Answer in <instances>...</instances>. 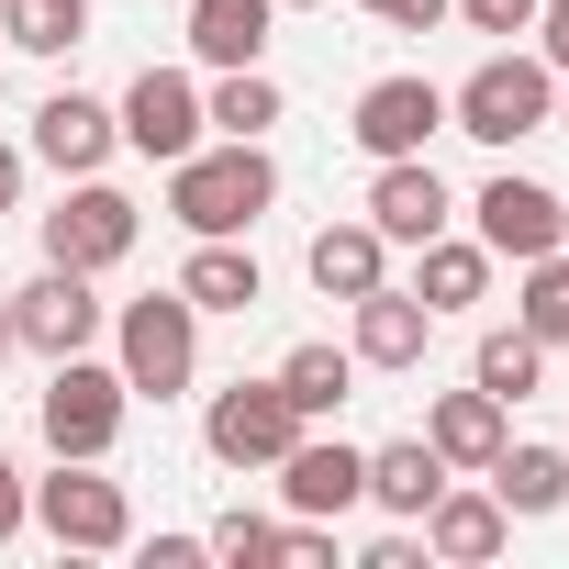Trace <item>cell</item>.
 Wrapping results in <instances>:
<instances>
[{"instance_id":"cell-19","label":"cell","mask_w":569,"mask_h":569,"mask_svg":"<svg viewBox=\"0 0 569 569\" xmlns=\"http://www.w3.org/2000/svg\"><path fill=\"white\" fill-rule=\"evenodd\" d=\"M268 23H279V0H190V57L201 68H257Z\"/></svg>"},{"instance_id":"cell-29","label":"cell","mask_w":569,"mask_h":569,"mask_svg":"<svg viewBox=\"0 0 569 569\" xmlns=\"http://www.w3.org/2000/svg\"><path fill=\"white\" fill-rule=\"evenodd\" d=\"M201 547H212V558H234V569H268V558H279V525H268V513H223Z\"/></svg>"},{"instance_id":"cell-2","label":"cell","mask_w":569,"mask_h":569,"mask_svg":"<svg viewBox=\"0 0 569 569\" xmlns=\"http://www.w3.org/2000/svg\"><path fill=\"white\" fill-rule=\"evenodd\" d=\"M547 112H558L547 57H480L447 90V134H469V146H525V134H547Z\"/></svg>"},{"instance_id":"cell-33","label":"cell","mask_w":569,"mask_h":569,"mask_svg":"<svg viewBox=\"0 0 569 569\" xmlns=\"http://www.w3.org/2000/svg\"><path fill=\"white\" fill-rule=\"evenodd\" d=\"M23 513H34V491H23V469H12V458H0V547L23 536Z\"/></svg>"},{"instance_id":"cell-6","label":"cell","mask_w":569,"mask_h":569,"mask_svg":"<svg viewBox=\"0 0 569 569\" xmlns=\"http://www.w3.org/2000/svg\"><path fill=\"white\" fill-rule=\"evenodd\" d=\"M134 234H146V212H134L112 179H79V190L46 212V268H90V279H101V268L134 257Z\"/></svg>"},{"instance_id":"cell-18","label":"cell","mask_w":569,"mask_h":569,"mask_svg":"<svg viewBox=\"0 0 569 569\" xmlns=\"http://www.w3.org/2000/svg\"><path fill=\"white\" fill-rule=\"evenodd\" d=\"M179 291H190V313H257L268 279H257V257H246L234 234H201L190 268H179Z\"/></svg>"},{"instance_id":"cell-37","label":"cell","mask_w":569,"mask_h":569,"mask_svg":"<svg viewBox=\"0 0 569 569\" xmlns=\"http://www.w3.org/2000/svg\"><path fill=\"white\" fill-rule=\"evenodd\" d=\"M0 358H12V302H0Z\"/></svg>"},{"instance_id":"cell-32","label":"cell","mask_w":569,"mask_h":569,"mask_svg":"<svg viewBox=\"0 0 569 569\" xmlns=\"http://www.w3.org/2000/svg\"><path fill=\"white\" fill-rule=\"evenodd\" d=\"M536 57L569 79V0H536Z\"/></svg>"},{"instance_id":"cell-10","label":"cell","mask_w":569,"mask_h":569,"mask_svg":"<svg viewBox=\"0 0 569 569\" xmlns=\"http://www.w3.org/2000/svg\"><path fill=\"white\" fill-rule=\"evenodd\" d=\"M347 134H358V157H425L447 134V90L436 79H369L358 112H347Z\"/></svg>"},{"instance_id":"cell-24","label":"cell","mask_w":569,"mask_h":569,"mask_svg":"<svg viewBox=\"0 0 569 569\" xmlns=\"http://www.w3.org/2000/svg\"><path fill=\"white\" fill-rule=\"evenodd\" d=\"M201 123H223L234 146H268V123H279V79H268V68H212Z\"/></svg>"},{"instance_id":"cell-20","label":"cell","mask_w":569,"mask_h":569,"mask_svg":"<svg viewBox=\"0 0 569 569\" xmlns=\"http://www.w3.org/2000/svg\"><path fill=\"white\" fill-rule=\"evenodd\" d=\"M425 447H436L447 469H491V458H502V402H491L480 380H469V391H447V402L425 413Z\"/></svg>"},{"instance_id":"cell-27","label":"cell","mask_w":569,"mask_h":569,"mask_svg":"<svg viewBox=\"0 0 569 569\" xmlns=\"http://www.w3.org/2000/svg\"><path fill=\"white\" fill-rule=\"evenodd\" d=\"M0 46H23V57L90 46V0H0Z\"/></svg>"},{"instance_id":"cell-5","label":"cell","mask_w":569,"mask_h":569,"mask_svg":"<svg viewBox=\"0 0 569 569\" xmlns=\"http://www.w3.org/2000/svg\"><path fill=\"white\" fill-rule=\"evenodd\" d=\"M34 525L79 558L134 547V502H123V480H101V458H57V480H34Z\"/></svg>"},{"instance_id":"cell-9","label":"cell","mask_w":569,"mask_h":569,"mask_svg":"<svg viewBox=\"0 0 569 569\" xmlns=\"http://www.w3.org/2000/svg\"><path fill=\"white\" fill-rule=\"evenodd\" d=\"M279 502L291 513H313V525H336V513H358L369 502V447H347V436H291V458H279Z\"/></svg>"},{"instance_id":"cell-34","label":"cell","mask_w":569,"mask_h":569,"mask_svg":"<svg viewBox=\"0 0 569 569\" xmlns=\"http://www.w3.org/2000/svg\"><path fill=\"white\" fill-rule=\"evenodd\" d=\"M358 569H425V536H369V558Z\"/></svg>"},{"instance_id":"cell-14","label":"cell","mask_w":569,"mask_h":569,"mask_svg":"<svg viewBox=\"0 0 569 569\" xmlns=\"http://www.w3.org/2000/svg\"><path fill=\"white\" fill-rule=\"evenodd\" d=\"M347 313H358V336H347V358H358V369H425L436 313H425L413 291H391V279H380V291H358Z\"/></svg>"},{"instance_id":"cell-1","label":"cell","mask_w":569,"mask_h":569,"mask_svg":"<svg viewBox=\"0 0 569 569\" xmlns=\"http://www.w3.org/2000/svg\"><path fill=\"white\" fill-rule=\"evenodd\" d=\"M279 201V168H268V146H190L179 168H168V212L190 223V234H246L257 212Z\"/></svg>"},{"instance_id":"cell-17","label":"cell","mask_w":569,"mask_h":569,"mask_svg":"<svg viewBox=\"0 0 569 569\" xmlns=\"http://www.w3.org/2000/svg\"><path fill=\"white\" fill-rule=\"evenodd\" d=\"M302 268H313L325 302H358V291H380V279H391V234H380V223H325V234L302 246Z\"/></svg>"},{"instance_id":"cell-22","label":"cell","mask_w":569,"mask_h":569,"mask_svg":"<svg viewBox=\"0 0 569 569\" xmlns=\"http://www.w3.org/2000/svg\"><path fill=\"white\" fill-rule=\"evenodd\" d=\"M491 291V246H458V234H425L413 246V302L425 313H469Z\"/></svg>"},{"instance_id":"cell-23","label":"cell","mask_w":569,"mask_h":569,"mask_svg":"<svg viewBox=\"0 0 569 569\" xmlns=\"http://www.w3.org/2000/svg\"><path fill=\"white\" fill-rule=\"evenodd\" d=\"M268 380L291 391V413H302V425H325V413H347V391H358V358L313 336V347H291V358H279Z\"/></svg>"},{"instance_id":"cell-30","label":"cell","mask_w":569,"mask_h":569,"mask_svg":"<svg viewBox=\"0 0 569 569\" xmlns=\"http://www.w3.org/2000/svg\"><path fill=\"white\" fill-rule=\"evenodd\" d=\"M358 12H380L391 34H436V23L458 12V0H358Z\"/></svg>"},{"instance_id":"cell-21","label":"cell","mask_w":569,"mask_h":569,"mask_svg":"<svg viewBox=\"0 0 569 569\" xmlns=\"http://www.w3.org/2000/svg\"><path fill=\"white\" fill-rule=\"evenodd\" d=\"M447 491V458L425 447V436H391V447H369V502L380 513H402V525H425V502Z\"/></svg>"},{"instance_id":"cell-26","label":"cell","mask_w":569,"mask_h":569,"mask_svg":"<svg viewBox=\"0 0 569 569\" xmlns=\"http://www.w3.org/2000/svg\"><path fill=\"white\" fill-rule=\"evenodd\" d=\"M491 491H502V513H558V502H569V458H558V447H513V436H502Z\"/></svg>"},{"instance_id":"cell-39","label":"cell","mask_w":569,"mask_h":569,"mask_svg":"<svg viewBox=\"0 0 569 569\" xmlns=\"http://www.w3.org/2000/svg\"><path fill=\"white\" fill-rule=\"evenodd\" d=\"M279 12H302V0H279Z\"/></svg>"},{"instance_id":"cell-11","label":"cell","mask_w":569,"mask_h":569,"mask_svg":"<svg viewBox=\"0 0 569 569\" xmlns=\"http://www.w3.org/2000/svg\"><path fill=\"white\" fill-rule=\"evenodd\" d=\"M101 336V302H90V268H46L34 291H12V347H34L46 369L57 358H79Z\"/></svg>"},{"instance_id":"cell-38","label":"cell","mask_w":569,"mask_h":569,"mask_svg":"<svg viewBox=\"0 0 569 569\" xmlns=\"http://www.w3.org/2000/svg\"><path fill=\"white\" fill-rule=\"evenodd\" d=\"M547 123H558V134H569V90H558V112H547Z\"/></svg>"},{"instance_id":"cell-15","label":"cell","mask_w":569,"mask_h":569,"mask_svg":"<svg viewBox=\"0 0 569 569\" xmlns=\"http://www.w3.org/2000/svg\"><path fill=\"white\" fill-rule=\"evenodd\" d=\"M447 179L425 168V157H380V179H369V223L391 234V246H425V234H447Z\"/></svg>"},{"instance_id":"cell-25","label":"cell","mask_w":569,"mask_h":569,"mask_svg":"<svg viewBox=\"0 0 569 569\" xmlns=\"http://www.w3.org/2000/svg\"><path fill=\"white\" fill-rule=\"evenodd\" d=\"M469 380H480V391L513 413V402H536V380H547V347H536L525 325H491V336H480V358H469Z\"/></svg>"},{"instance_id":"cell-31","label":"cell","mask_w":569,"mask_h":569,"mask_svg":"<svg viewBox=\"0 0 569 569\" xmlns=\"http://www.w3.org/2000/svg\"><path fill=\"white\" fill-rule=\"evenodd\" d=\"M480 34H536V0H458Z\"/></svg>"},{"instance_id":"cell-7","label":"cell","mask_w":569,"mask_h":569,"mask_svg":"<svg viewBox=\"0 0 569 569\" xmlns=\"http://www.w3.org/2000/svg\"><path fill=\"white\" fill-rule=\"evenodd\" d=\"M291 436H302V413H291L279 380H234V391H212V413H201V447H212L223 469H279Z\"/></svg>"},{"instance_id":"cell-28","label":"cell","mask_w":569,"mask_h":569,"mask_svg":"<svg viewBox=\"0 0 569 569\" xmlns=\"http://www.w3.org/2000/svg\"><path fill=\"white\" fill-rule=\"evenodd\" d=\"M525 336L536 347H569V246L525 257Z\"/></svg>"},{"instance_id":"cell-16","label":"cell","mask_w":569,"mask_h":569,"mask_svg":"<svg viewBox=\"0 0 569 569\" xmlns=\"http://www.w3.org/2000/svg\"><path fill=\"white\" fill-rule=\"evenodd\" d=\"M502 491H436L425 502V558H447V569H480V558H502Z\"/></svg>"},{"instance_id":"cell-3","label":"cell","mask_w":569,"mask_h":569,"mask_svg":"<svg viewBox=\"0 0 569 569\" xmlns=\"http://www.w3.org/2000/svg\"><path fill=\"white\" fill-rule=\"evenodd\" d=\"M123 358V391H146V402H179L190 380H201V313H190V291H146V302H123V336H112Z\"/></svg>"},{"instance_id":"cell-35","label":"cell","mask_w":569,"mask_h":569,"mask_svg":"<svg viewBox=\"0 0 569 569\" xmlns=\"http://www.w3.org/2000/svg\"><path fill=\"white\" fill-rule=\"evenodd\" d=\"M201 558H212L201 536H157V547H146V569H201Z\"/></svg>"},{"instance_id":"cell-8","label":"cell","mask_w":569,"mask_h":569,"mask_svg":"<svg viewBox=\"0 0 569 569\" xmlns=\"http://www.w3.org/2000/svg\"><path fill=\"white\" fill-rule=\"evenodd\" d=\"M469 212H480V246H491V257H513V268H525V257H547V246H569V201H558L547 179H525V168H491Z\"/></svg>"},{"instance_id":"cell-36","label":"cell","mask_w":569,"mask_h":569,"mask_svg":"<svg viewBox=\"0 0 569 569\" xmlns=\"http://www.w3.org/2000/svg\"><path fill=\"white\" fill-rule=\"evenodd\" d=\"M23 201V146H0V212Z\"/></svg>"},{"instance_id":"cell-13","label":"cell","mask_w":569,"mask_h":569,"mask_svg":"<svg viewBox=\"0 0 569 569\" xmlns=\"http://www.w3.org/2000/svg\"><path fill=\"white\" fill-rule=\"evenodd\" d=\"M123 146V123H112V101H90V90H57V101H34V157L57 168V179H101V157Z\"/></svg>"},{"instance_id":"cell-4","label":"cell","mask_w":569,"mask_h":569,"mask_svg":"<svg viewBox=\"0 0 569 569\" xmlns=\"http://www.w3.org/2000/svg\"><path fill=\"white\" fill-rule=\"evenodd\" d=\"M123 413H134V391H123V369H101L90 347L57 358V380H46V402H34V425H46L57 458H112V447H123Z\"/></svg>"},{"instance_id":"cell-12","label":"cell","mask_w":569,"mask_h":569,"mask_svg":"<svg viewBox=\"0 0 569 569\" xmlns=\"http://www.w3.org/2000/svg\"><path fill=\"white\" fill-rule=\"evenodd\" d=\"M112 123H123V146L134 157H157V168H179L190 146H201V90L179 79V68H146L123 101H112Z\"/></svg>"}]
</instances>
